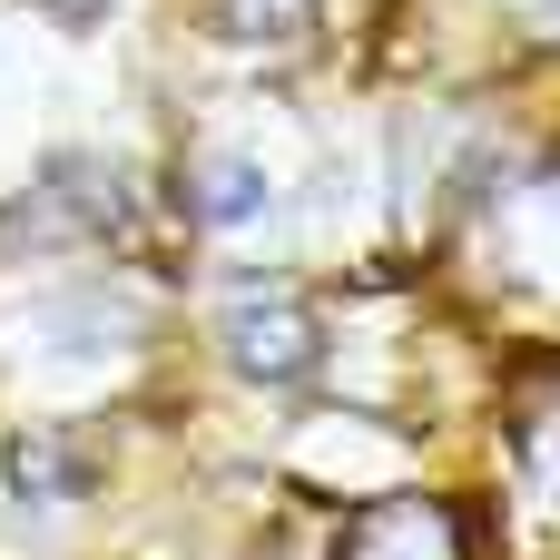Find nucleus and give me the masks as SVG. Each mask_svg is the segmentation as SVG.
<instances>
[{
  "label": "nucleus",
  "mask_w": 560,
  "mask_h": 560,
  "mask_svg": "<svg viewBox=\"0 0 560 560\" xmlns=\"http://www.w3.org/2000/svg\"><path fill=\"white\" fill-rule=\"evenodd\" d=\"M226 345H236V364H246V374H305V354H315V325H305V305H295V295H276V305L236 295V315H226Z\"/></svg>",
  "instance_id": "obj_1"
},
{
  "label": "nucleus",
  "mask_w": 560,
  "mask_h": 560,
  "mask_svg": "<svg viewBox=\"0 0 560 560\" xmlns=\"http://www.w3.org/2000/svg\"><path fill=\"white\" fill-rule=\"evenodd\" d=\"M197 217H207V226L266 217V167H256V158H207V167H197Z\"/></svg>",
  "instance_id": "obj_2"
},
{
  "label": "nucleus",
  "mask_w": 560,
  "mask_h": 560,
  "mask_svg": "<svg viewBox=\"0 0 560 560\" xmlns=\"http://www.w3.org/2000/svg\"><path fill=\"white\" fill-rule=\"evenodd\" d=\"M315 0H226V30L236 39H295Z\"/></svg>",
  "instance_id": "obj_3"
}]
</instances>
